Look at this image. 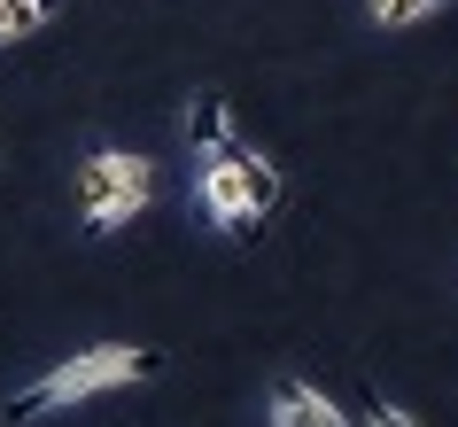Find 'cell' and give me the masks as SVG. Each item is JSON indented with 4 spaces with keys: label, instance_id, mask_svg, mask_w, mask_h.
<instances>
[{
    "label": "cell",
    "instance_id": "cell-1",
    "mask_svg": "<svg viewBox=\"0 0 458 427\" xmlns=\"http://www.w3.org/2000/svg\"><path fill=\"white\" fill-rule=\"evenodd\" d=\"M164 365L171 357L148 350V342H94V350H71L47 373H31L0 412H8V427H24V420H47V412H71V404H94L109 389H124V380H156Z\"/></svg>",
    "mask_w": 458,
    "mask_h": 427
},
{
    "label": "cell",
    "instance_id": "cell-6",
    "mask_svg": "<svg viewBox=\"0 0 458 427\" xmlns=\"http://www.w3.org/2000/svg\"><path fill=\"white\" fill-rule=\"evenodd\" d=\"M47 24H55V0H0V47H16Z\"/></svg>",
    "mask_w": 458,
    "mask_h": 427
},
{
    "label": "cell",
    "instance_id": "cell-8",
    "mask_svg": "<svg viewBox=\"0 0 458 427\" xmlns=\"http://www.w3.org/2000/svg\"><path fill=\"white\" fill-rule=\"evenodd\" d=\"M365 427H420V412H404L388 397H365Z\"/></svg>",
    "mask_w": 458,
    "mask_h": 427
},
{
    "label": "cell",
    "instance_id": "cell-2",
    "mask_svg": "<svg viewBox=\"0 0 458 427\" xmlns=\"http://www.w3.org/2000/svg\"><path fill=\"white\" fill-rule=\"evenodd\" d=\"M71 194H78L86 234L109 241V234H124V226L156 202V164H148V156H124V148H86V164H78Z\"/></svg>",
    "mask_w": 458,
    "mask_h": 427
},
{
    "label": "cell",
    "instance_id": "cell-3",
    "mask_svg": "<svg viewBox=\"0 0 458 427\" xmlns=\"http://www.w3.org/2000/svg\"><path fill=\"white\" fill-rule=\"evenodd\" d=\"M194 202H202V218H210L225 241H249L257 226H265V202H257V179H249V148L242 141L194 156Z\"/></svg>",
    "mask_w": 458,
    "mask_h": 427
},
{
    "label": "cell",
    "instance_id": "cell-4",
    "mask_svg": "<svg viewBox=\"0 0 458 427\" xmlns=\"http://www.w3.org/2000/svg\"><path fill=\"white\" fill-rule=\"evenodd\" d=\"M265 420H272V427H350V412H335L311 380L280 373V380H272V397H265Z\"/></svg>",
    "mask_w": 458,
    "mask_h": 427
},
{
    "label": "cell",
    "instance_id": "cell-5",
    "mask_svg": "<svg viewBox=\"0 0 458 427\" xmlns=\"http://www.w3.org/2000/svg\"><path fill=\"white\" fill-rule=\"evenodd\" d=\"M187 141H194V156H210V148H225L233 141V109H225V94H202L187 101Z\"/></svg>",
    "mask_w": 458,
    "mask_h": 427
},
{
    "label": "cell",
    "instance_id": "cell-7",
    "mask_svg": "<svg viewBox=\"0 0 458 427\" xmlns=\"http://www.w3.org/2000/svg\"><path fill=\"white\" fill-rule=\"evenodd\" d=\"M443 0H365V24L373 31H411V24H428Z\"/></svg>",
    "mask_w": 458,
    "mask_h": 427
}]
</instances>
